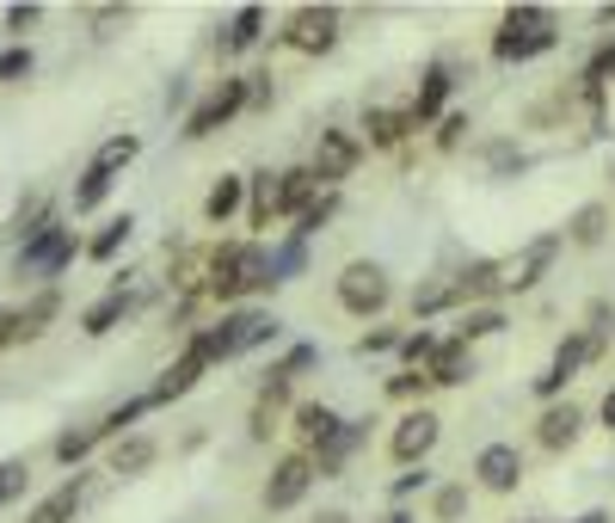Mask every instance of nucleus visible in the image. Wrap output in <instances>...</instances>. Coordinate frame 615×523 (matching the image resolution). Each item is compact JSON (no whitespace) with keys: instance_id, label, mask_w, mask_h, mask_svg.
<instances>
[{"instance_id":"obj_38","label":"nucleus","mask_w":615,"mask_h":523,"mask_svg":"<svg viewBox=\"0 0 615 523\" xmlns=\"http://www.w3.org/2000/svg\"><path fill=\"white\" fill-rule=\"evenodd\" d=\"M31 68H37V56H31L25 44L0 49V80H31Z\"/></svg>"},{"instance_id":"obj_12","label":"nucleus","mask_w":615,"mask_h":523,"mask_svg":"<svg viewBox=\"0 0 615 523\" xmlns=\"http://www.w3.org/2000/svg\"><path fill=\"white\" fill-rule=\"evenodd\" d=\"M597 352H603V338H597V333H584V338H567V345L554 352L548 376H536V394H560V388L572 382V369H579L584 357H597Z\"/></svg>"},{"instance_id":"obj_23","label":"nucleus","mask_w":615,"mask_h":523,"mask_svg":"<svg viewBox=\"0 0 615 523\" xmlns=\"http://www.w3.org/2000/svg\"><path fill=\"white\" fill-rule=\"evenodd\" d=\"M259 25H265L259 7H241V13L222 25V56H234V49H253V44H259Z\"/></svg>"},{"instance_id":"obj_26","label":"nucleus","mask_w":615,"mask_h":523,"mask_svg":"<svg viewBox=\"0 0 615 523\" xmlns=\"http://www.w3.org/2000/svg\"><path fill=\"white\" fill-rule=\"evenodd\" d=\"M142 154V142L136 136H111V142H99V154H92V173H118V167H130V160H136Z\"/></svg>"},{"instance_id":"obj_27","label":"nucleus","mask_w":615,"mask_h":523,"mask_svg":"<svg viewBox=\"0 0 615 523\" xmlns=\"http://www.w3.org/2000/svg\"><path fill=\"white\" fill-rule=\"evenodd\" d=\"M308 265V241H290L277 246V253H265V271H271V283H290V277H302Z\"/></svg>"},{"instance_id":"obj_11","label":"nucleus","mask_w":615,"mask_h":523,"mask_svg":"<svg viewBox=\"0 0 615 523\" xmlns=\"http://www.w3.org/2000/svg\"><path fill=\"white\" fill-rule=\"evenodd\" d=\"M474 475H480V487H487V492H517V480H523L517 444H487L474 456Z\"/></svg>"},{"instance_id":"obj_45","label":"nucleus","mask_w":615,"mask_h":523,"mask_svg":"<svg viewBox=\"0 0 615 523\" xmlns=\"http://www.w3.org/2000/svg\"><path fill=\"white\" fill-rule=\"evenodd\" d=\"M394 345H400V333H394V326H376V333H364V338H357V352H394Z\"/></svg>"},{"instance_id":"obj_41","label":"nucleus","mask_w":615,"mask_h":523,"mask_svg":"<svg viewBox=\"0 0 615 523\" xmlns=\"http://www.w3.org/2000/svg\"><path fill=\"white\" fill-rule=\"evenodd\" d=\"M105 191H111V179L87 167V179H80V191H75V210H99V203H105Z\"/></svg>"},{"instance_id":"obj_17","label":"nucleus","mask_w":615,"mask_h":523,"mask_svg":"<svg viewBox=\"0 0 615 523\" xmlns=\"http://www.w3.org/2000/svg\"><path fill=\"white\" fill-rule=\"evenodd\" d=\"M314 173L308 167H295V173H277V215H302L308 203H314Z\"/></svg>"},{"instance_id":"obj_52","label":"nucleus","mask_w":615,"mask_h":523,"mask_svg":"<svg viewBox=\"0 0 615 523\" xmlns=\"http://www.w3.org/2000/svg\"><path fill=\"white\" fill-rule=\"evenodd\" d=\"M603 425L615 431V388H610V400H603Z\"/></svg>"},{"instance_id":"obj_48","label":"nucleus","mask_w":615,"mask_h":523,"mask_svg":"<svg viewBox=\"0 0 615 523\" xmlns=\"http://www.w3.org/2000/svg\"><path fill=\"white\" fill-rule=\"evenodd\" d=\"M314 357H321V352H314V345H295V352L283 357V364H277V369H283V376H295V369H314Z\"/></svg>"},{"instance_id":"obj_49","label":"nucleus","mask_w":615,"mask_h":523,"mask_svg":"<svg viewBox=\"0 0 615 523\" xmlns=\"http://www.w3.org/2000/svg\"><path fill=\"white\" fill-rule=\"evenodd\" d=\"M461 130H468V118H461V111H449V118H444V130H437V142H444V148H456V142H461Z\"/></svg>"},{"instance_id":"obj_51","label":"nucleus","mask_w":615,"mask_h":523,"mask_svg":"<svg viewBox=\"0 0 615 523\" xmlns=\"http://www.w3.org/2000/svg\"><path fill=\"white\" fill-rule=\"evenodd\" d=\"M492 167L511 173V167H523V154H517V148H492Z\"/></svg>"},{"instance_id":"obj_55","label":"nucleus","mask_w":615,"mask_h":523,"mask_svg":"<svg viewBox=\"0 0 615 523\" xmlns=\"http://www.w3.org/2000/svg\"><path fill=\"white\" fill-rule=\"evenodd\" d=\"M388 523H413V518H388Z\"/></svg>"},{"instance_id":"obj_47","label":"nucleus","mask_w":615,"mask_h":523,"mask_svg":"<svg viewBox=\"0 0 615 523\" xmlns=\"http://www.w3.org/2000/svg\"><path fill=\"white\" fill-rule=\"evenodd\" d=\"M425 369H418V376H394V382H388V394H394V400H413V394H425Z\"/></svg>"},{"instance_id":"obj_22","label":"nucleus","mask_w":615,"mask_h":523,"mask_svg":"<svg viewBox=\"0 0 615 523\" xmlns=\"http://www.w3.org/2000/svg\"><path fill=\"white\" fill-rule=\"evenodd\" d=\"M364 431H369V419H345V425L333 431V444H321V468H314V475H333L338 461H345L357 444H364Z\"/></svg>"},{"instance_id":"obj_8","label":"nucleus","mask_w":615,"mask_h":523,"mask_svg":"<svg viewBox=\"0 0 615 523\" xmlns=\"http://www.w3.org/2000/svg\"><path fill=\"white\" fill-rule=\"evenodd\" d=\"M234 111H246V80H222V87H215L210 99H203V105L191 111V118H185V136L203 142L210 130H222V123H228Z\"/></svg>"},{"instance_id":"obj_24","label":"nucleus","mask_w":615,"mask_h":523,"mask_svg":"<svg viewBox=\"0 0 615 523\" xmlns=\"http://www.w3.org/2000/svg\"><path fill=\"white\" fill-rule=\"evenodd\" d=\"M241 198H246V179L222 173V179L210 185V198H203V215H210V222H228V215L241 210Z\"/></svg>"},{"instance_id":"obj_9","label":"nucleus","mask_w":615,"mask_h":523,"mask_svg":"<svg viewBox=\"0 0 615 523\" xmlns=\"http://www.w3.org/2000/svg\"><path fill=\"white\" fill-rule=\"evenodd\" d=\"M364 160V142L345 136V130H321V148H314V185H333V179H351V167Z\"/></svg>"},{"instance_id":"obj_46","label":"nucleus","mask_w":615,"mask_h":523,"mask_svg":"<svg viewBox=\"0 0 615 523\" xmlns=\"http://www.w3.org/2000/svg\"><path fill=\"white\" fill-rule=\"evenodd\" d=\"M37 19H44V7H7V31H19V37H25Z\"/></svg>"},{"instance_id":"obj_16","label":"nucleus","mask_w":615,"mask_h":523,"mask_svg":"<svg viewBox=\"0 0 615 523\" xmlns=\"http://www.w3.org/2000/svg\"><path fill=\"white\" fill-rule=\"evenodd\" d=\"M444 99H449V68H425V80H418V99L406 105L413 130H418V123H431V118H437V111H444Z\"/></svg>"},{"instance_id":"obj_1","label":"nucleus","mask_w":615,"mask_h":523,"mask_svg":"<svg viewBox=\"0 0 615 523\" xmlns=\"http://www.w3.org/2000/svg\"><path fill=\"white\" fill-rule=\"evenodd\" d=\"M265 338H277L271 314H265V308H234V314H222L210 333L191 338V352H198L203 364H228V357L253 352V345H265Z\"/></svg>"},{"instance_id":"obj_43","label":"nucleus","mask_w":615,"mask_h":523,"mask_svg":"<svg viewBox=\"0 0 615 523\" xmlns=\"http://www.w3.org/2000/svg\"><path fill=\"white\" fill-rule=\"evenodd\" d=\"M610 80H615V44H603L597 49V56H591V68H584V87H610Z\"/></svg>"},{"instance_id":"obj_31","label":"nucleus","mask_w":615,"mask_h":523,"mask_svg":"<svg viewBox=\"0 0 615 523\" xmlns=\"http://www.w3.org/2000/svg\"><path fill=\"white\" fill-rule=\"evenodd\" d=\"M406 130H413V118H406V111H369V136H376V148H394Z\"/></svg>"},{"instance_id":"obj_54","label":"nucleus","mask_w":615,"mask_h":523,"mask_svg":"<svg viewBox=\"0 0 615 523\" xmlns=\"http://www.w3.org/2000/svg\"><path fill=\"white\" fill-rule=\"evenodd\" d=\"M314 523H351V518H345V511H321Z\"/></svg>"},{"instance_id":"obj_33","label":"nucleus","mask_w":615,"mask_h":523,"mask_svg":"<svg viewBox=\"0 0 615 523\" xmlns=\"http://www.w3.org/2000/svg\"><path fill=\"white\" fill-rule=\"evenodd\" d=\"M92 444H99V425H87V431H62V437H56V461H68V468H75L80 456H92Z\"/></svg>"},{"instance_id":"obj_32","label":"nucleus","mask_w":615,"mask_h":523,"mask_svg":"<svg viewBox=\"0 0 615 523\" xmlns=\"http://www.w3.org/2000/svg\"><path fill=\"white\" fill-rule=\"evenodd\" d=\"M333 210H338V198H333V191H321V198H314L302 215H295V241H308V234H321L326 222H333Z\"/></svg>"},{"instance_id":"obj_7","label":"nucleus","mask_w":615,"mask_h":523,"mask_svg":"<svg viewBox=\"0 0 615 523\" xmlns=\"http://www.w3.org/2000/svg\"><path fill=\"white\" fill-rule=\"evenodd\" d=\"M308 487H314V461H308V456H283V461L271 468V480H265V511L302 505Z\"/></svg>"},{"instance_id":"obj_36","label":"nucleus","mask_w":615,"mask_h":523,"mask_svg":"<svg viewBox=\"0 0 615 523\" xmlns=\"http://www.w3.org/2000/svg\"><path fill=\"white\" fill-rule=\"evenodd\" d=\"M499 326H505V314H499V308H474V314L461 321V345H468V338H492Z\"/></svg>"},{"instance_id":"obj_5","label":"nucleus","mask_w":615,"mask_h":523,"mask_svg":"<svg viewBox=\"0 0 615 523\" xmlns=\"http://www.w3.org/2000/svg\"><path fill=\"white\" fill-rule=\"evenodd\" d=\"M338 302L351 308V314H382L388 308V271L376 259H351L338 271Z\"/></svg>"},{"instance_id":"obj_20","label":"nucleus","mask_w":615,"mask_h":523,"mask_svg":"<svg viewBox=\"0 0 615 523\" xmlns=\"http://www.w3.org/2000/svg\"><path fill=\"white\" fill-rule=\"evenodd\" d=\"M338 425H345V419H338L333 407H321V400H302V407H295V431H302L314 449L333 444V431H338Z\"/></svg>"},{"instance_id":"obj_35","label":"nucleus","mask_w":615,"mask_h":523,"mask_svg":"<svg viewBox=\"0 0 615 523\" xmlns=\"http://www.w3.org/2000/svg\"><path fill=\"white\" fill-rule=\"evenodd\" d=\"M142 413H148V394H136V400H123V407H111L105 425H99V437H118V431H123V425H136Z\"/></svg>"},{"instance_id":"obj_13","label":"nucleus","mask_w":615,"mask_h":523,"mask_svg":"<svg viewBox=\"0 0 615 523\" xmlns=\"http://www.w3.org/2000/svg\"><path fill=\"white\" fill-rule=\"evenodd\" d=\"M468 376H474V357H468V345H461V338L437 345V357L425 364V382H444V388H461Z\"/></svg>"},{"instance_id":"obj_44","label":"nucleus","mask_w":615,"mask_h":523,"mask_svg":"<svg viewBox=\"0 0 615 523\" xmlns=\"http://www.w3.org/2000/svg\"><path fill=\"white\" fill-rule=\"evenodd\" d=\"M461 511H468V487H444V492H437V518H444V523H456Z\"/></svg>"},{"instance_id":"obj_4","label":"nucleus","mask_w":615,"mask_h":523,"mask_svg":"<svg viewBox=\"0 0 615 523\" xmlns=\"http://www.w3.org/2000/svg\"><path fill=\"white\" fill-rule=\"evenodd\" d=\"M68 259H75V229H62V222L44 215V222L25 234V246H19V283H25V277H62Z\"/></svg>"},{"instance_id":"obj_3","label":"nucleus","mask_w":615,"mask_h":523,"mask_svg":"<svg viewBox=\"0 0 615 523\" xmlns=\"http://www.w3.org/2000/svg\"><path fill=\"white\" fill-rule=\"evenodd\" d=\"M541 49H554V13L548 7H511L505 25H499V37H492V56L499 62H529V56H541Z\"/></svg>"},{"instance_id":"obj_50","label":"nucleus","mask_w":615,"mask_h":523,"mask_svg":"<svg viewBox=\"0 0 615 523\" xmlns=\"http://www.w3.org/2000/svg\"><path fill=\"white\" fill-rule=\"evenodd\" d=\"M425 487H431V475H425V468H413V475L394 480V499H406V492H425Z\"/></svg>"},{"instance_id":"obj_53","label":"nucleus","mask_w":615,"mask_h":523,"mask_svg":"<svg viewBox=\"0 0 615 523\" xmlns=\"http://www.w3.org/2000/svg\"><path fill=\"white\" fill-rule=\"evenodd\" d=\"M579 523H615V518H610V511H584Z\"/></svg>"},{"instance_id":"obj_2","label":"nucleus","mask_w":615,"mask_h":523,"mask_svg":"<svg viewBox=\"0 0 615 523\" xmlns=\"http://www.w3.org/2000/svg\"><path fill=\"white\" fill-rule=\"evenodd\" d=\"M271 271H265V246H222L210 259V296L215 302H241L246 290H265Z\"/></svg>"},{"instance_id":"obj_34","label":"nucleus","mask_w":615,"mask_h":523,"mask_svg":"<svg viewBox=\"0 0 615 523\" xmlns=\"http://www.w3.org/2000/svg\"><path fill=\"white\" fill-rule=\"evenodd\" d=\"M271 215H277V179L259 173V179H253V229H265Z\"/></svg>"},{"instance_id":"obj_29","label":"nucleus","mask_w":615,"mask_h":523,"mask_svg":"<svg viewBox=\"0 0 615 523\" xmlns=\"http://www.w3.org/2000/svg\"><path fill=\"white\" fill-rule=\"evenodd\" d=\"M130 229H136L130 215H118V222H105V234H92V246H87V253H92V259H99V265H105V259H118L123 246H130Z\"/></svg>"},{"instance_id":"obj_28","label":"nucleus","mask_w":615,"mask_h":523,"mask_svg":"<svg viewBox=\"0 0 615 523\" xmlns=\"http://www.w3.org/2000/svg\"><path fill=\"white\" fill-rule=\"evenodd\" d=\"M148 461H154V444H148V437H123V444L111 449V475H142Z\"/></svg>"},{"instance_id":"obj_15","label":"nucleus","mask_w":615,"mask_h":523,"mask_svg":"<svg viewBox=\"0 0 615 523\" xmlns=\"http://www.w3.org/2000/svg\"><path fill=\"white\" fill-rule=\"evenodd\" d=\"M80 499H87V480L75 475V480H62V487L49 492V499H44V505H37V511H31L25 523H75Z\"/></svg>"},{"instance_id":"obj_30","label":"nucleus","mask_w":615,"mask_h":523,"mask_svg":"<svg viewBox=\"0 0 615 523\" xmlns=\"http://www.w3.org/2000/svg\"><path fill=\"white\" fill-rule=\"evenodd\" d=\"M492 290H505V271H499V265H468V271L456 277V296H492Z\"/></svg>"},{"instance_id":"obj_42","label":"nucleus","mask_w":615,"mask_h":523,"mask_svg":"<svg viewBox=\"0 0 615 523\" xmlns=\"http://www.w3.org/2000/svg\"><path fill=\"white\" fill-rule=\"evenodd\" d=\"M572 241H579V246H597L603 241V210H597V203L572 215Z\"/></svg>"},{"instance_id":"obj_25","label":"nucleus","mask_w":615,"mask_h":523,"mask_svg":"<svg viewBox=\"0 0 615 523\" xmlns=\"http://www.w3.org/2000/svg\"><path fill=\"white\" fill-rule=\"evenodd\" d=\"M56 308H62V296H56V290H44L31 308H19V314H13V338H37L49 321H56Z\"/></svg>"},{"instance_id":"obj_10","label":"nucleus","mask_w":615,"mask_h":523,"mask_svg":"<svg viewBox=\"0 0 615 523\" xmlns=\"http://www.w3.org/2000/svg\"><path fill=\"white\" fill-rule=\"evenodd\" d=\"M437 437H444V419L418 407V413H406V419H400V425H394V437H388V449H394V461H425L431 449H437Z\"/></svg>"},{"instance_id":"obj_19","label":"nucleus","mask_w":615,"mask_h":523,"mask_svg":"<svg viewBox=\"0 0 615 523\" xmlns=\"http://www.w3.org/2000/svg\"><path fill=\"white\" fill-rule=\"evenodd\" d=\"M123 314H130V290H123V283H118V290H111L105 302H92L87 314H80V333H87V338H105L111 326L123 321Z\"/></svg>"},{"instance_id":"obj_6","label":"nucleus","mask_w":615,"mask_h":523,"mask_svg":"<svg viewBox=\"0 0 615 523\" xmlns=\"http://www.w3.org/2000/svg\"><path fill=\"white\" fill-rule=\"evenodd\" d=\"M283 44L302 49V56H326V49L338 44V13H333V7H302V13H290Z\"/></svg>"},{"instance_id":"obj_39","label":"nucleus","mask_w":615,"mask_h":523,"mask_svg":"<svg viewBox=\"0 0 615 523\" xmlns=\"http://www.w3.org/2000/svg\"><path fill=\"white\" fill-rule=\"evenodd\" d=\"M31 480V461H0V505H13Z\"/></svg>"},{"instance_id":"obj_14","label":"nucleus","mask_w":615,"mask_h":523,"mask_svg":"<svg viewBox=\"0 0 615 523\" xmlns=\"http://www.w3.org/2000/svg\"><path fill=\"white\" fill-rule=\"evenodd\" d=\"M198 376H203V357H198V352H185L179 364H172L167 376H160V382L148 388V407H167V400L191 394V388H198Z\"/></svg>"},{"instance_id":"obj_21","label":"nucleus","mask_w":615,"mask_h":523,"mask_svg":"<svg viewBox=\"0 0 615 523\" xmlns=\"http://www.w3.org/2000/svg\"><path fill=\"white\" fill-rule=\"evenodd\" d=\"M579 425H584L579 407H548V413H541V431H536V437H541L548 449H567V444H579Z\"/></svg>"},{"instance_id":"obj_18","label":"nucleus","mask_w":615,"mask_h":523,"mask_svg":"<svg viewBox=\"0 0 615 523\" xmlns=\"http://www.w3.org/2000/svg\"><path fill=\"white\" fill-rule=\"evenodd\" d=\"M554 246H560V241H554V234H541V241L529 246V253H523L517 265H511L505 290H536V283H541V271H548V259H554Z\"/></svg>"},{"instance_id":"obj_37","label":"nucleus","mask_w":615,"mask_h":523,"mask_svg":"<svg viewBox=\"0 0 615 523\" xmlns=\"http://www.w3.org/2000/svg\"><path fill=\"white\" fill-rule=\"evenodd\" d=\"M394 352L406 357V364H418V369H425L431 357H437V338H431V333H400V345H394Z\"/></svg>"},{"instance_id":"obj_40","label":"nucleus","mask_w":615,"mask_h":523,"mask_svg":"<svg viewBox=\"0 0 615 523\" xmlns=\"http://www.w3.org/2000/svg\"><path fill=\"white\" fill-rule=\"evenodd\" d=\"M456 302V283H425V290H413V314H437V308Z\"/></svg>"}]
</instances>
